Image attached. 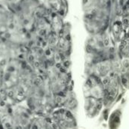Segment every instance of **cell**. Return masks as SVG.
Instances as JSON below:
<instances>
[{
    "label": "cell",
    "mask_w": 129,
    "mask_h": 129,
    "mask_svg": "<svg viewBox=\"0 0 129 129\" xmlns=\"http://www.w3.org/2000/svg\"><path fill=\"white\" fill-rule=\"evenodd\" d=\"M110 78L105 76V77L103 79V81H102V82H103V84H104V86H107V85H109V83H110Z\"/></svg>",
    "instance_id": "cell-1"
},
{
    "label": "cell",
    "mask_w": 129,
    "mask_h": 129,
    "mask_svg": "<svg viewBox=\"0 0 129 129\" xmlns=\"http://www.w3.org/2000/svg\"><path fill=\"white\" fill-rule=\"evenodd\" d=\"M122 23H123V25H124L125 27H128V17H124V18H123V20H122Z\"/></svg>",
    "instance_id": "cell-2"
},
{
    "label": "cell",
    "mask_w": 129,
    "mask_h": 129,
    "mask_svg": "<svg viewBox=\"0 0 129 129\" xmlns=\"http://www.w3.org/2000/svg\"><path fill=\"white\" fill-rule=\"evenodd\" d=\"M28 60H29V62L33 63V62L35 60V57H34V56H33V55L29 54V55L28 56Z\"/></svg>",
    "instance_id": "cell-3"
}]
</instances>
